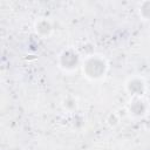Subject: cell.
<instances>
[{
	"instance_id": "1",
	"label": "cell",
	"mask_w": 150,
	"mask_h": 150,
	"mask_svg": "<svg viewBox=\"0 0 150 150\" xmlns=\"http://www.w3.org/2000/svg\"><path fill=\"white\" fill-rule=\"evenodd\" d=\"M86 71L90 76L97 77L104 71V63L97 59H91L86 64Z\"/></svg>"
},
{
	"instance_id": "2",
	"label": "cell",
	"mask_w": 150,
	"mask_h": 150,
	"mask_svg": "<svg viewBox=\"0 0 150 150\" xmlns=\"http://www.w3.org/2000/svg\"><path fill=\"white\" fill-rule=\"evenodd\" d=\"M77 62V57L75 54L68 52V53H64L63 56H62V63L64 67H73L75 66Z\"/></svg>"
}]
</instances>
